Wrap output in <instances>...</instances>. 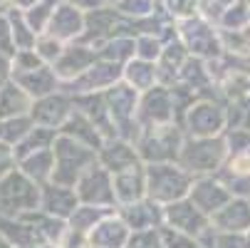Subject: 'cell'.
Returning a JSON list of instances; mask_svg holds the SVG:
<instances>
[{
    "label": "cell",
    "mask_w": 250,
    "mask_h": 248,
    "mask_svg": "<svg viewBox=\"0 0 250 248\" xmlns=\"http://www.w3.org/2000/svg\"><path fill=\"white\" fill-rule=\"evenodd\" d=\"M126 248H164L161 238H159V228L156 231H141L134 233L126 243Z\"/></svg>",
    "instance_id": "43"
},
{
    "label": "cell",
    "mask_w": 250,
    "mask_h": 248,
    "mask_svg": "<svg viewBox=\"0 0 250 248\" xmlns=\"http://www.w3.org/2000/svg\"><path fill=\"white\" fill-rule=\"evenodd\" d=\"M213 228L226 231V233H245L250 231V199L233 196L216 216H210Z\"/></svg>",
    "instance_id": "22"
},
{
    "label": "cell",
    "mask_w": 250,
    "mask_h": 248,
    "mask_svg": "<svg viewBox=\"0 0 250 248\" xmlns=\"http://www.w3.org/2000/svg\"><path fill=\"white\" fill-rule=\"evenodd\" d=\"M144 166H146V199H151L159 206H168L173 201L188 199L193 176L178 161L144 164Z\"/></svg>",
    "instance_id": "2"
},
{
    "label": "cell",
    "mask_w": 250,
    "mask_h": 248,
    "mask_svg": "<svg viewBox=\"0 0 250 248\" xmlns=\"http://www.w3.org/2000/svg\"><path fill=\"white\" fill-rule=\"evenodd\" d=\"M97 52H99V57H102V60L114 62V65L124 67L126 62H131V60L136 57V35L119 32V35H114L112 40H106Z\"/></svg>",
    "instance_id": "28"
},
{
    "label": "cell",
    "mask_w": 250,
    "mask_h": 248,
    "mask_svg": "<svg viewBox=\"0 0 250 248\" xmlns=\"http://www.w3.org/2000/svg\"><path fill=\"white\" fill-rule=\"evenodd\" d=\"M18 169L38 186H45V184L52 181V174H55V152L42 149V152L27 154V157L18 159Z\"/></svg>",
    "instance_id": "26"
},
{
    "label": "cell",
    "mask_w": 250,
    "mask_h": 248,
    "mask_svg": "<svg viewBox=\"0 0 250 248\" xmlns=\"http://www.w3.org/2000/svg\"><path fill=\"white\" fill-rule=\"evenodd\" d=\"M243 248H250V231L243 233Z\"/></svg>",
    "instance_id": "51"
},
{
    "label": "cell",
    "mask_w": 250,
    "mask_h": 248,
    "mask_svg": "<svg viewBox=\"0 0 250 248\" xmlns=\"http://www.w3.org/2000/svg\"><path fill=\"white\" fill-rule=\"evenodd\" d=\"M38 3H40V0H15V8L25 13V10H30L32 5H38Z\"/></svg>",
    "instance_id": "48"
},
{
    "label": "cell",
    "mask_w": 250,
    "mask_h": 248,
    "mask_svg": "<svg viewBox=\"0 0 250 248\" xmlns=\"http://www.w3.org/2000/svg\"><path fill=\"white\" fill-rule=\"evenodd\" d=\"M122 82H126L129 87H134L136 92H149V90H154L156 85H161L159 65H156V62H146V60L134 57L131 62L124 65Z\"/></svg>",
    "instance_id": "25"
},
{
    "label": "cell",
    "mask_w": 250,
    "mask_h": 248,
    "mask_svg": "<svg viewBox=\"0 0 250 248\" xmlns=\"http://www.w3.org/2000/svg\"><path fill=\"white\" fill-rule=\"evenodd\" d=\"M178 38L191 52V57H201L206 62L216 60L223 50L221 30L213 25L208 18H188L178 23Z\"/></svg>",
    "instance_id": "9"
},
{
    "label": "cell",
    "mask_w": 250,
    "mask_h": 248,
    "mask_svg": "<svg viewBox=\"0 0 250 248\" xmlns=\"http://www.w3.org/2000/svg\"><path fill=\"white\" fill-rule=\"evenodd\" d=\"M35 127V122L30 117H18V119H0V144L8 147H18L25 139V134Z\"/></svg>",
    "instance_id": "33"
},
{
    "label": "cell",
    "mask_w": 250,
    "mask_h": 248,
    "mask_svg": "<svg viewBox=\"0 0 250 248\" xmlns=\"http://www.w3.org/2000/svg\"><path fill=\"white\" fill-rule=\"evenodd\" d=\"M102 5H112V8H117L119 5V0H99Z\"/></svg>",
    "instance_id": "52"
},
{
    "label": "cell",
    "mask_w": 250,
    "mask_h": 248,
    "mask_svg": "<svg viewBox=\"0 0 250 248\" xmlns=\"http://www.w3.org/2000/svg\"><path fill=\"white\" fill-rule=\"evenodd\" d=\"M62 50H64V43H60L57 38H52V35H40L38 45H35V52H38L40 60H42L45 65H50V67L60 60Z\"/></svg>",
    "instance_id": "40"
},
{
    "label": "cell",
    "mask_w": 250,
    "mask_h": 248,
    "mask_svg": "<svg viewBox=\"0 0 250 248\" xmlns=\"http://www.w3.org/2000/svg\"><path fill=\"white\" fill-rule=\"evenodd\" d=\"M159 238L164 243V248H201L198 238L184 233V231H178V228H171V226H161L159 228Z\"/></svg>",
    "instance_id": "39"
},
{
    "label": "cell",
    "mask_w": 250,
    "mask_h": 248,
    "mask_svg": "<svg viewBox=\"0 0 250 248\" xmlns=\"http://www.w3.org/2000/svg\"><path fill=\"white\" fill-rule=\"evenodd\" d=\"M0 248H15V246H13V243H10V241L3 236V233H0Z\"/></svg>",
    "instance_id": "50"
},
{
    "label": "cell",
    "mask_w": 250,
    "mask_h": 248,
    "mask_svg": "<svg viewBox=\"0 0 250 248\" xmlns=\"http://www.w3.org/2000/svg\"><path fill=\"white\" fill-rule=\"evenodd\" d=\"M60 134L80 141V144H84V147H89V149H94V152H99L102 144L106 141L104 134L99 132V127H97L82 110H77V107H75L72 114H69V119L64 122V127L60 129Z\"/></svg>",
    "instance_id": "24"
},
{
    "label": "cell",
    "mask_w": 250,
    "mask_h": 248,
    "mask_svg": "<svg viewBox=\"0 0 250 248\" xmlns=\"http://www.w3.org/2000/svg\"><path fill=\"white\" fill-rule=\"evenodd\" d=\"M8 20H10V27H13L15 50H35V45H38V40H40V35L30 27V23L25 20L22 10L13 8L8 13Z\"/></svg>",
    "instance_id": "31"
},
{
    "label": "cell",
    "mask_w": 250,
    "mask_h": 248,
    "mask_svg": "<svg viewBox=\"0 0 250 248\" xmlns=\"http://www.w3.org/2000/svg\"><path fill=\"white\" fill-rule=\"evenodd\" d=\"M186 132L181 124H166V127H149L141 129L136 139V149L144 164H166L178 161Z\"/></svg>",
    "instance_id": "5"
},
{
    "label": "cell",
    "mask_w": 250,
    "mask_h": 248,
    "mask_svg": "<svg viewBox=\"0 0 250 248\" xmlns=\"http://www.w3.org/2000/svg\"><path fill=\"white\" fill-rule=\"evenodd\" d=\"M15 8V0H0V15H8Z\"/></svg>",
    "instance_id": "49"
},
{
    "label": "cell",
    "mask_w": 250,
    "mask_h": 248,
    "mask_svg": "<svg viewBox=\"0 0 250 248\" xmlns=\"http://www.w3.org/2000/svg\"><path fill=\"white\" fill-rule=\"evenodd\" d=\"M97 159H99V164L106 171H112V174H119L124 169L144 164V161H141V157H139L136 144H134V141H129V139H122V136L106 139L104 144H102V149L97 152Z\"/></svg>",
    "instance_id": "17"
},
{
    "label": "cell",
    "mask_w": 250,
    "mask_h": 248,
    "mask_svg": "<svg viewBox=\"0 0 250 248\" xmlns=\"http://www.w3.org/2000/svg\"><path fill=\"white\" fill-rule=\"evenodd\" d=\"M248 3L245 0H238V3H233L221 18H218V30H243V27H248V23H250V13H248Z\"/></svg>",
    "instance_id": "36"
},
{
    "label": "cell",
    "mask_w": 250,
    "mask_h": 248,
    "mask_svg": "<svg viewBox=\"0 0 250 248\" xmlns=\"http://www.w3.org/2000/svg\"><path fill=\"white\" fill-rule=\"evenodd\" d=\"M52 152H55V174H52V181L55 184H62V186H69V189H75L77 181L82 179V174L99 161L94 149L80 144V141L69 139L64 134H57Z\"/></svg>",
    "instance_id": "3"
},
{
    "label": "cell",
    "mask_w": 250,
    "mask_h": 248,
    "mask_svg": "<svg viewBox=\"0 0 250 248\" xmlns=\"http://www.w3.org/2000/svg\"><path fill=\"white\" fill-rule=\"evenodd\" d=\"M18 161H15V149L8 147V144H0V176H5L10 169H15Z\"/></svg>",
    "instance_id": "45"
},
{
    "label": "cell",
    "mask_w": 250,
    "mask_h": 248,
    "mask_svg": "<svg viewBox=\"0 0 250 248\" xmlns=\"http://www.w3.org/2000/svg\"><path fill=\"white\" fill-rule=\"evenodd\" d=\"M87 248H99V246H87Z\"/></svg>",
    "instance_id": "54"
},
{
    "label": "cell",
    "mask_w": 250,
    "mask_h": 248,
    "mask_svg": "<svg viewBox=\"0 0 250 248\" xmlns=\"http://www.w3.org/2000/svg\"><path fill=\"white\" fill-rule=\"evenodd\" d=\"M84 27H87V13H82V10H77L72 5L60 3L45 35H52V38H57L60 43L69 45V43L82 40Z\"/></svg>",
    "instance_id": "18"
},
{
    "label": "cell",
    "mask_w": 250,
    "mask_h": 248,
    "mask_svg": "<svg viewBox=\"0 0 250 248\" xmlns=\"http://www.w3.org/2000/svg\"><path fill=\"white\" fill-rule=\"evenodd\" d=\"M77 206H80V199H77V191H75V189L62 186V184H55V181H50V184L42 186L40 208L45 211V214L67 221L69 216L75 214Z\"/></svg>",
    "instance_id": "19"
},
{
    "label": "cell",
    "mask_w": 250,
    "mask_h": 248,
    "mask_svg": "<svg viewBox=\"0 0 250 248\" xmlns=\"http://www.w3.org/2000/svg\"><path fill=\"white\" fill-rule=\"evenodd\" d=\"M181 127L186 136H223L228 129L226 104L208 97H196L191 104H186Z\"/></svg>",
    "instance_id": "6"
},
{
    "label": "cell",
    "mask_w": 250,
    "mask_h": 248,
    "mask_svg": "<svg viewBox=\"0 0 250 248\" xmlns=\"http://www.w3.org/2000/svg\"><path fill=\"white\" fill-rule=\"evenodd\" d=\"M117 211V208H114ZM112 214V208H102V206H89V203H80L75 208V214L67 219V226L72 228V231H80L84 236H89L94 231V226L104 219V216H109Z\"/></svg>",
    "instance_id": "30"
},
{
    "label": "cell",
    "mask_w": 250,
    "mask_h": 248,
    "mask_svg": "<svg viewBox=\"0 0 250 248\" xmlns=\"http://www.w3.org/2000/svg\"><path fill=\"white\" fill-rule=\"evenodd\" d=\"M13 82L20 85L32 99H42V97L55 94V92L62 90V80L57 77V72H55L50 65H42L38 69H30V72L15 75Z\"/></svg>",
    "instance_id": "23"
},
{
    "label": "cell",
    "mask_w": 250,
    "mask_h": 248,
    "mask_svg": "<svg viewBox=\"0 0 250 248\" xmlns=\"http://www.w3.org/2000/svg\"><path fill=\"white\" fill-rule=\"evenodd\" d=\"M72 112H75V97H69L64 90H60V92L47 94L42 99H35L30 119L38 127H47V129L60 132Z\"/></svg>",
    "instance_id": "12"
},
{
    "label": "cell",
    "mask_w": 250,
    "mask_h": 248,
    "mask_svg": "<svg viewBox=\"0 0 250 248\" xmlns=\"http://www.w3.org/2000/svg\"><path fill=\"white\" fill-rule=\"evenodd\" d=\"M164 224L184 231L193 238H201L210 228V216H206L191 199H181L164 206Z\"/></svg>",
    "instance_id": "13"
},
{
    "label": "cell",
    "mask_w": 250,
    "mask_h": 248,
    "mask_svg": "<svg viewBox=\"0 0 250 248\" xmlns=\"http://www.w3.org/2000/svg\"><path fill=\"white\" fill-rule=\"evenodd\" d=\"M40 194L42 186L27 179L18 166L10 169L5 176H0V216L18 219L40 208Z\"/></svg>",
    "instance_id": "4"
},
{
    "label": "cell",
    "mask_w": 250,
    "mask_h": 248,
    "mask_svg": "<svg viewBox=\"0 0 250 248\" xmlns=\"http://www.w3.org/2000/svg\"><path fill=\"white\" fill-rule=\"evenodd\" d=\"M164 47H166V43L159 38V35H151V32L136 35V57L139 60H146V62H156L159 65V60L164 55Z\"/></svg>",
    "instance_id": "34"
},
{
    "label": "cell",
    "mask_w": 250,
    "mask_h": 248,
    "mask_svg": "<svg viewBox=\"0 0 250 248\" xmlns=\"http://www.w3.org/2000/svg\"><path fill=\"white\" fill-rule=\"evenodd\" d=\"M201 248H243V236L240 233H226V231H218V228H210L198 238Z\"/></svg>",
    "instance_id": "37"
},
{
    "label": "cell",
    "mask_w": 250,
    "mask_h": 248,
    "mask_svg": "<svg viewBox=\"0 0 250 248\" xmlns=\"http://www.w3.org/2000/svg\"><path fill=\"white\" fill-rule=\"evenodd\" d=\"M117 214L124 219V224L129 226L131 233L156 231V228L164 226V206L154 203L151 199H141L136 203L117 206Z\"/></svg>",
    "instance_id": "16"
},
{
    "label": "cell",
    "mask_w": 250,
    "mask_h": 248,
    "mask_svg": "<svg viewBox=\"0 0 250 248\" xmlns=\"http://www.w3.org/2000/svg\"><path fill=\"white\" fill-rule=\"evenodd\" d=\"M134 233L129 231V226L124 224V219L112 211L109 216H104L94 231L89 233V246H99V248H126L129 238Z\"/></svg>",
    "instance_id": "21"
},
{
    "label": "cell",
    "mask_w": 250,
    "mask_h": 248,
    "mask_svg": "<svg viewBox=\"0 0 250 248\" xmlns=\"http://www.w3.org/2000/svg\"><path fill=\"white\" fill-rule=\"evenodd\" d=\"M223 139H226V147H228V154L230 157H238V154H243V152L250 149V129H245V127L226 129Z\"/></svg>",
    "instance_id": "41"
},
{
    "label": "cell",
    "mask_w": 250,
    "mask_h": 248,
    "mask_svg": "<svg viewBox=\"0 0 250 248\" xmlns=\"http://www.w3.org/2000/svg\"><path fill=\"white\" fill-rule=\"evenodd\" d=\"M245 3H248V5H250V0H245Z\"/></svg>",
    "instance_id": "55"
},
{
    "label": "cell",
    "mask_w": 250,
    "mask_h": 248,
    "mask_svg": "<svg viewBox=\"0 0 250 248\" xmlns=\"http://www.w3.org/2000/svg\"><path fill=\"white\" fill-rule=\"evenodd\" d=\"M80 203H89V206H102V208H117V196H114V174L106 171L99 161L94 166H89L82 179L75 186Z\"/></svg>",
    "instance_id": "10"
},
{
    "label": "cell",
    "mask_w": 250,
    "mask_h": 248,
    "mask_svg": "<svg viewBox=\"0 0 250 248\" xmlns=\"http://www.w3.org/2000/svg\"><path fill=\"white\" fill-rule=\"evenodd\" d=\"M57 134H60V132H55V129H47V127H38V124H35V127L25 134V139L15 147V161L22 159V157H27V154H35V152L52 149Z\"/></svg>",
    "instance_id": "29"
},
{
    "label": "cell",
    "mask_w": 250,
    "mask_h": 248,
    "mask_svg": "<svg viewBox=\"0 0 250 248\" xmlns=\"http://www.w3.org/2000/svg\"><path fill=\"white\" fill-rule=\"evenodd\" d=\"M198 10H201V0H164V13L173 23L196 18Z\"/></svg>",
    "instance_id": "38"
},
{
    "label": "cell",
    "mask_w": 250,
    "mask_h": 248,
    "mask_svg": "<svg viewBox=\"0 0 250 248\" xmlns=\"http://www.w3.org/2000/svg\"><path fill=\"white\" fill-rule=\"evenodd\" d=\"M13 82V57L0 52V90Z\"/></svg>",
    "instance_id": "46"
},
{
    "label": "cell",
    "mask_w": 250,
    "mask_h": 248,
    "mask_svg": "<svg viewBox=\"0 0 250 248\" xmlns=\"http://www.w3.org/2000/svg\"><path fill=\"white\" fill-rule=\"evenodd\" d=\"M117 10L122 13L124 20L139 23V20H146L156 13V0H119Z\"/></svg>",
    "instance_id": "35"
},
{
    "label": "cell",
    "mask_w": 250,
    "mask_h": 248,
    "mask_svg": "<svg viewBox=\"0 0 250 248\" xmlns=\"http://www.w3.org/2000/svg\"><path fill=\"white\" fill-rule=\"evenodd\" d=\"M122 72L124 67L114 65V62H106V60H97L87 72H82L77 80L72 82H64L62 90L69 97H84V94H102L106 90H112L114 85L122 82Z\"/></svg>",
    "instance_id": "11"
},
{
    "label": "cell",
    "mask_w": 250,
    "mask_h": 248,
    "mask_svg": "<svg viewBox=\"0 0 250 248\" xmlns=\"http://www.w3.org/2000/svg\"><path fill=\"white\" fill-rule=\"evenodd\" d=\"M0 52L3 55H15V40H13V27H10V20L8 15H0Z\"/></svg>",
    "instance_id": "44"
},
{
    "label": "cell",
    "mask_w": 250,
    "mask_h": 248,
    "mask_svg": "<svg viewBox=\"0 0 250 248\" xmlns=\"http://www.w3.org/2000/svg\"><path fill=\"white\" fill-rule=\"evenodd\" d=\"M60 3L72 5V8H77V10H82V13H92V10H97V8L102 5L99 0H60Z\"/></svg>",
    "instance_id": "47"
},
{
    "label": "cell",
    "mask_w": 250,
    "mask_h": 248,
    "mask_svg": "<svg viewBox=\"0 0 250 248\" xmlns=\"http://www.w3.org/2000/svg\"><path fill=\"white\" fill-rule=\"evenodd\" d=\"M114 196H117V206H126L146 199V166L139 164L114 174Z\"/></svg>",
    "instance_id": "20"
},
{
    "label": "cell",
    "mask_w": 250,
    "mask_h": 248,
    "mask_svg": "<svg viewBox=\"0 0 250 248\" xmlns=\"http://www.w3.org/2000/svg\"><path fill=\"white\" fill-rule=\"evenodd\" d=\"M230 154L223 136H186L178 164H181L193 179L198 176H218L228 164Z\"/></svg>",
    "instance_id": "1"
},
{
    "label": "cell",
    "mask_w": 250,
    "mask_h": 248,
    "mask_svg": "<svg viewBox=\"0 0 250 248\" xmlns=\"http://www.w3.org/2000/svg\"><path fill=\"white\" fill-rule=\"evenodd\" d=\"M35 99L15 82L5 85L0 90V119H18V117H30Z\"/></svg>",
    "instance_id": "27"
},
{
    "label": "cell",
    "mask_w": 250,
    "mask_h": 248,
    "mask_svg": "<svg viewBox=\"0 0 250 248\" xmlns=\"http://www.w3.org/2000/svg\"><path fill=\"white\" fill-rule=\"evenodd\" d=\"M181 114H184V107L178 104V94L173 92V87L156 85L149 92H141V99H139V124H141V129L181 124Z\"/></svg>",
    "instance_id": "8"
},
{
    "label": "cell",
    "mask_w": 250,
    "mask_h": 248,
    "mask_svg": "<svg viewBox=\"0 0 250 248\" xmlns=\"http://www.w3.org/2000/svg\"><path fill=\"white\" fill-rule=\"evenodd\" d=\"M57 5H60V0H40L38 5H32V8L25 10L22 15H25V20L30 23V27H32L35 32L45 35L47 27H50V23H52V15H55Z\"/></svg>",
    "instance_id": "32"
},
{
    "label": "cell",
    "mask_w": 250,
    "mask_h": 248,
    "mask_svg": "<svg viewBox=\"0 0 250 248\" xmlns=\"http://www.w3.org/2000/svg\"><path fill=\"white\" fill-rule=\"evenodd\" d=\"M45 62L40 60V55L35 50H18L13 55V77L15 75H22V72H30V69H38L42 67Z\"/></svg>",
    "instance_id": "42"
},
{
    "label": "cell",
    "mask_w": 250,
    "mask_h": 248,
    "mask_svg": "<svg viewBox=\"0 0 250 248\" xmlns=\"http://www.w3.org/2000/svg\"><path fill=\"white\" fill-rule=\"evenodd\" d=\"M97 60H99L97 47H92V45H87V43L77 40V43L64 45V50H62L60 60L52 65V69L57 72V77H60V80H62V85H64V82L77 80L82 72H87V69H89Z\"/></svg>",
    "instance_id": "14"
},
{
    "label": "cell",
    "mask_w": 250,
    "mask_h": 248,
    "mask_svg": "<svg viewBox=\"0 0 250 248\" xmlns=\"http://www.w3.org/2000/svg\"><path fill=\"white\" fill-rule=\"evenodd\" d=\"M188 199L203 211L206 216H216L218 211L233 199V194L223 184L221 176H198V179H193Z\"/></svg>",
    "instance_id": "15"
},
{
    "label": "cell",
    "mask_w": 250,
    "mask_h": 248,
    "mask_svg": "<svg viewBox=\"0 0 250 248\" xmlns=\"http://www.w3.org/2000/svg\"><path fill=\"white\" fill-rule=\"evenodd\" d=\"M104 99H106V107H109L112 122L117 127V136L129 139V141L136 144V139L141 134V124H139V99H141V92H136L126 82H119L112 90L104 92Z\"/></svg>",
    "instance_id": "7"
},
{
    "label": "cell",
    "mask_w": 250,
    "mask_h": 248,
    "mask_svg": "<svg viewBox=\"0 0 250 248\" xmlns=\"http://www.w3.org/2000/svg\"><path fill=\"white\" fill-rule=\"evenodd\" d=\"M27 248H55V246H45V243H40V246H27Z\"/></svg>",
    "instance_id": "53"
}]
</instances>
